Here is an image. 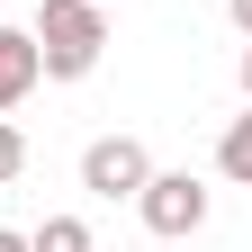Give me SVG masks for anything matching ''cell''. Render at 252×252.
Masks as SVG:
<instances>
[{"label": "cell", "instance_id": "6da1fadb", "mask_svg": "<svg viewBox=\"0 0 252 252\" xmlns=\"http://www.w3.org/2000/svg\"><path fill=\"white\" fill-rule=\"evenodd\" d=\"M27 36H36V63L54 81H81L99 63V45H108V18H99V0H45Z\"/></svg>", "mask_w": 252, "mask_h": 252}, {"label": "cell", "instance_id": "7a4b0ae2", "mask_svg": "<svg viewBox=\"0 0 252 252\" xmlns=\"http://www.w3.org/2000/svg\"><path fill=\"white\" fill-rule=\"evenodd\" d=\"M135 216L162 243H180V234H198L207 225V189L189 180V171H144V189H135Z\"/></svg>", "mask_w": 252, "mask_h": 252}, {"label": "cell", "instance_id": "3957f363", "mask_svg": "<svg viewBox=\"0 0 252 252\" xmlns=\"http://www.w3.org/2000/svg\"><path fill=\"white\" fill-rule=\"evenodd\" d=\"M144 171H153V153L135 135H99V144L81 153V189H99V198H135Z\"/></svg>", "mask_w": 252, "mask_h": 252}, {"label": "cell", "instance_id": "277c9868", "mask_svg": "<svg viewBox=\"0 0 252 252\" xmlns=\"http://www.w3.org/2000/svg\"><path fill=\"white\" fill-rule=\"evenodd\" d=\"M45 81V63H36V36H27V27H0V117H9L27 90Z\"/></svg>", "mask_w": 252, "mask_h": 252}, {"label": "cell", "instance_id": "5b68a950", "mask_svg": "<svg viewBox=\"0 0 252 252\" xmlns=\"http://www.w3.org/2000/svg\"><path fill=\"white\" fill-rule=\"evenodd\" d=\"M216 171H225V180H243V189H252V108H243V117L225 126V144H216Z\"/></svg>", "mask_w": 252, "mask_h": 252}, {"label": "cell", "instance_id": "8992f818", "mask_svg": "<svg viewBox=\"0 0 252 252\" xmlns=\"http://www.w3.org/2000/svg\"><path fill=\"white\" fill-rule=\"evenodd\" d=\"M27 252H90V225L81 216H45V225L27 234Z\"/></svg>", "mask_w": 252, "mask_h": 252}, {"label": "cell", "instance_id": "52a82bcc", "mask_svg": "<svg viewBox=\"0 0 252 252\" xmlns=\"http://www.w3.org/2000/svg\"><path fill=\"white\" fill-rule=\"evenodd\" d=\"M18 171H27V135L0 117V180H18Z\"/></svg>", "mask_w": 252, "mask_h": 252}, {"label": "cell", "instance_id": "ba28073f", "mask_svg": "<svg viewBox=\"0 0 252 252\" xmlns=\"http://www.w3.org/2000/svg\"><path fill=\"white\" fill-rule=\"evenodd\" d=\"M225 18H234V27H243V36H252V0H225Z\"/></svg>", "mask_w": 252, "mask_h": 252}, {"label": "cell", "instance_id": "9c48e42d", "mask_svg": "<svg viewBox=\"0 0 252 252\" xmlns=\"http://www.w3.org/2000/svg\"><path fill=\"white\" fill-rule=\"evenodd\" d=\"M0 252H27V234H0Z\"/></svg>", "mask_w": 252, "mask_h": 252}, {"label": "cell", "instance_id": "30bf717a", "mask_svg": "<svg viewBox=\"0 0 252 252\" xmlns=\"http://www.w3.org/2000/svg\"><path fill=\"white\" fill-rule=\"evenodd\" d=\"M243 90H252V45H243Z\"/></svg>", "mask_w": 252, "mask_h": 252}]
</instances>
